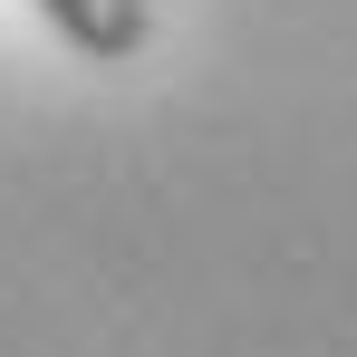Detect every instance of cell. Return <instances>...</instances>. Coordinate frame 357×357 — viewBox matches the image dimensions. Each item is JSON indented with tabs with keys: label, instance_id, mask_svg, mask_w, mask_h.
<instances>
[{
	"label": "cell",
	"instance_id": "6da1fadb",
	"mask_svg": "<svg viewBox=\"0 0 357 357\" xmlns=\"http://www.w3.org/2000/svg\"><path fill=\"white\" fill-rule=\"evenodd\" d=\"M29 10L59 29L77 59H97V68L145 59V39H155V0H29Z\"/></svg>",
	"mask_w": 357,
	"mask_h": 357
}]
</instances>
